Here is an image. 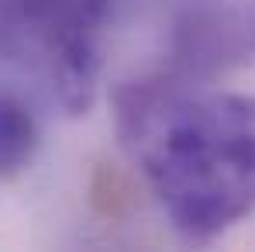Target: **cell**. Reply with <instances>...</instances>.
I'll use <instances>...</instances> for the list:
<instances>
[{
    "instance_id": "cell-3",
    "label": "cell",
    "mask_w": 255,
    "mask_h": 252,
    "mask_svg": "<svg viewBox=\"0 0 255 252\" xmlns=\"http://www.w3.org/2000/svg\"><path fill=\"white\" fill-rule=\"evenodd\" d=\"M35 152H38V121L21 100L0 93V180L28 169Z\"/></svg>"
},
{
    "instance_id": "cell-1",
    "label": "cell",
    "mask_w": 255,
    "mask_h": 252,
    "mask_svg": "<svg viewBox=\"0 0 255 252\" xmlns=\"http://www.w3.org/2000/svg\"><path fill=\"white\" fill-rule=\"evenodd\" d=\"M128 156L166 218L211 242L255 214V97L134 83L118 93Z\"/></svg>"
},
{
    "instance_id": "cell-2",
    "label": "cell",
    "mask_w": 255,
    "mask_h": 252,
    "mask_svg": "<svg viewBox=\"0 0 255 252\" xmlns=\"http://www.w3.org/2000/svg\"><path fill=\"white\" fill-rule=\"evenodd\" d=\"M28 24L35 31L52 80L69 111H83L97 83V35L107 14V0H28Z\"/></svg>"
}]
</instances>
